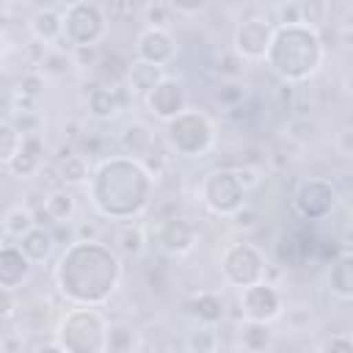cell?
<instances>
[{"label": "cell", "mask_w": 353, "mask_h": 353, "mask_svg": "<svg viewBox=\"0 0 353 353\" xmlns=\"http://www.w3.org/2000/svg\"><path fill=\"white\" fill-rule=\"evenodd\" d=\"M124 276L121 256L99 240H72L55 265V287L72 306H102Z\"/></svg>", "instance_id": "cell-1"}, {"label": "cell", "mask_w": 353, "mask_h": 353, "mask_svg": "<svg viewBox=\"0 0 353 353\" xmlns=\"http://www.w3.org/2000/svg\"><path fill=\"white\" fill-rule=\"evenodd\" d=\"M154 190V176L143 168L141 160L127 154H110L99 160L91 171L88 199L91 207L110 221H132L138 218Z\"/></svg>", "instance_id": "cell-2"}, {"label": "cell", "mask_w": 353, "mask_h": 353, "mask_svg": "<svg viewBox=\"0 0 353 353\" xmlns=\"http://www.w3.org/2000/svg\"><path fill=\"white\" fill-rule=\"evenodd\" d=\"M325 61L323 39L309 25H279L265 58V66L281 83H306Z\"/></svg>", "instance_id": "cell-3"}, {"label": "cell", "mask_w": 353, "mask_h": 353, "mask_svg": "<svg viewBox=\"0 0 353 353\" xmlns=\"http://www.w3.org/2000/svg\"><path fill=\"white\" fill-rule=\"evenodd\" d=\"M110 323L99 309L72 306L55 325V342L66 353H105Z\"/></svg>", "instance_id": "cell-4"}, {"label": "cell", "mask_w": 353, "mask_h": 353, "mask_svg": "<svg viewBox=\"0 0 353 353\" xmlns=\"http://www.w3.org/2000/svg\"><path fill=\"white\" fill-rule=\"evenodd\" d=\"M165 143L179 157H204L215 146V124L204 110L188 108L165 124Z\"/></svg>", "instance_id": "cell-5"}, {"label": "cell", "mask_w": 353, "mask_h": 353, "mask_svg": "<svg viewBox=\"0 0 353 353\" xmlns=\"http://www.w3.org/2000/svg\"><path fill=\"white\" fill-rule=\"evenodd\" d=\"M248 188L243 185L237 168H212L199 182V201L221 218H234L240 210H245Z\"/></svg>", "instance_id": "cell-6"}, {"label": "cell", "mask_w": 353, "mask_h": 353, "mask_svg": "<svg viewBox=\"0 0 353 353\" xmlns=\"http://www.w3.org/2000/svg\"><path fill=\"white\" fill-rule=\"evenodd\" d=\"M108 33V17L105 8L88 0H77L63 6V41L72 50H88L97 47Z\"/></svg>", "instance_id": "cell-7"}, {"label": "cell", "mask_w": 353, "mask_h": 353, "mask_svg": "<svg viewBox=\"0 0 353 353\" xmlns=\"http://www.w3.org/2000/svg\"><path fill=\"white\" fill-rule=\"evenodd\" d=\"M265 256L254 243H229L221 254V276L226 279V284L245 290L254 287L259 281H265Z\"/></svg>", "instance_id": "cell-8"}, {"label": "cell", "mask_w": 353, "mask_h": 353, "mask_svg": "<svg viewBox=\"0 0 353 353\" xmlns=\"http://www.w3.org/2000/svg\"><path fill=\"white\" fill-rule=\"evenodd\" d=\"M336 199H339V193H336L331 179L306 176L298 182V188L292 193V207L303 221H323L334 212Z\"/></svg>", "instance_id": "cell-9"}, {"label": "cell", "mask_w": 353, "mask_h": 353, "mask_svg": "<svg viewBox=\"0 0 353 353\" xmlns=\"http://www.w3.org/2000/svg\"><path fill=\"white\" fill-rule=\"evenodd\" d=\"M273 33H276V22H270L268 17H245L234 25L232 47L243 61H265Z\"/></svg>", "instance_id": "cell-10"}, {"label": "cell", "mask_w": 353, "mask_h": 353, "mask_svg": "<svg viewBox=\"0 0 353 353\" xmlns=\"http://www.w3.org/2000/svg\"><path fill=\"white\" fill-rule=\"evenodd\" d=\"M240 309H243L245 320L273 323L284 312V298H281V292L270 281H259L254 287L240 290Z\"/></svg>", "instance_id": "cell-11"}, {"label": "cell", "mask_w": 353, "mask_h": 353, "mask_svg": "<svg viewBox=\"0 0 353 353\" xmlns=\"http://www.w3.org/2000/svg\"><path fill=\"white\" fill-rule=\"evenodd\" d=\"M176 52H179V47H176V39L171 36L168 28H143L135 39V58L138 61H146V63L165 69L176 58Z\"/></svg>", "instance_id": "cell-12"}, {"label": "cell", "mask_w": 353, "mask_h": 353, "mask_svg": "<svg viewBox=\"0 0 353 353\" xmlns=\"http://www.w3.org/2000/svg\"><path fill=\"white\" fill-rule=\"evenodd\" d=\"M146 108L154 119H160L163 124H168L171 119H176L179 113L188 110V91L182 85V80L176 77H165L149 97H146Z\"/></svg>", "instance_id": "cell-13"}, {"label": "cell", "mask_w": 353, "mask_h": 353, "mask_svg": "<svg viewBox=\"0 0 353 353\" xmlns=\"http://www.w3.org/2000/svg\"><path fill=\"white\" fill-rule=\"evenodd\" d=\"M157 248L168 256H185L196 248V226L185 218H165L154 232Z\"/></svg>", "instance_id": "cell-14"}, {"label": "cell", "mask_w": 353, "mask_h": 353, "mask_svg": "<svg viewBox=\"0 0 353 353\" xmlns=\"http://www.w3.org/2000/svg\"><path fill=\"white\" fill-rule=\"evenodd\" d=\"M130 97L132 94L127 85H94V88H88L85 105H88V113L94 119L110 121L130 105Z\"/></svg>", "instance_id": "cell-15"}, {"label": "cell", "mask_w": 353, "mask_h": 353, "mask_svg": "<svg viewBox=\"0 0 353 353\" xmlns=\"http://www.w3.org/2000/svg\"><path fill=\"white\" fill-rule=\"evenodd\" d=\"M33 273V262L22 254L17 243H3L0 248V290L22 287Z\"/></svg>", "instance_id": "cell-16"}, {"label": "cell", "mask_w": 353, "mask_h": 353, "mask_svg": "<svg viewBox=\"0 0 353 353\" xmlns=\"http://www.w3.org/2000/svg\"><path fill=\"white\" fill-rule=\"evenodd\" d=\"M157 146V138H154V130L143 121H130L121 127L119 132V149L121 154L132 157V160H143L149 157V152Z\"/></svg>", "instance_id": "cell-17"}, {"label": "cell", "mask_w": 353, "mask_h": 353, "mask_svg": "<svg viewBox=\"0 0 353 353\" xmlns=\"http://www.w3.org/2000/svg\"><path fill=\"white\" fill-rule=\"evenodd\" d=\"M165 77H168V74H165L163 66H154V63H146V61H138V58L127 66V88H130V94H138V97H143V99H146Z\"/></svg>", "instance_id": "cell-18"}, {"label": "cell", "mask_w": 353, "mask_h": 353, "mask_svg": "<svg viewBox=\"0 0 353 353\" xmlns=\"http://www.w3.org/2000/svg\"><path fill=\"white\" fill-rule=\"evenodd\" d=\"M328 290L339 301H353V251H342L328 265Z\"/></svg>", "instance_id": "cell-19"}, {"label": "cell", "mask_w": 353, "mask_h": 353, "mask_svg": "<svg viewBox=\"0 0 353 353\" xmlns=\"http://www.w3.org/2000/svg\"><path fill=\"white\" fill-rule=\"evenodd\" d=\"M30 36L41 44H52L58 39H63V8H39L30 22Z\"/></svg>", "instance_id": "cell-20"}, {"label": "cell", "mask_w": 353, "mask_h": 353, "mask_svg": "<svg viewBox=\"0 0 353 353\" xmlns=\"http://www.w3.org/2000/svg\"><path fill=\"white\" fill-rule=\"evenodd\" d=\"M17 245L22 248V254H25L33 265H41V262H47V259L52 256V251H55V234H52V229H47V226H36V229H30L22 240H17Z\"/></svg>", "instance_id": "cell-21"}, {"label": "cell", "mask_w": 353, "mask_h": 353, "mask_svg": "<svg viewBox=\"0 0 353 353\" xmlns=\"http://www.w3.org/2000/svg\"><path fill=\"white\" fill-rule=\"evenodd\" d=\"M188 314H193L204 325H218L226 317V303H223V298L218 292L204 290V292H199V295H193L188 301Z\"/></svg>", "instance_id": "cell-22"}, {"label": "cell", "mask_w": 353, "mask_h": 353, "mask_svg": "<svg viewBox=\"0 0 353 353\" xmlns=\"http://www.w3.org/2000/svg\"><path fill=\"white\" fill-rule=\"evenodd\" d=\"M240 350L245 353H268L273 347V331L270 323H256V320H243L240 323Z\"/></svg>", "instance_id": "cell-23"}, {"label": "cell", "mask_w": 353, "mask_h": 353, "mask_svg": "<svg viewBox=\"0 0 353 353\" xmlns=\"http://www.w3.org/2000/svg\"><path fill=\"white\" fill-rule=\"evenodd\" d=\"M41 152H44L41 149V138L39 135H28L22 152L14 157V163L8 165V171L14 176H33L41 168Z\"/></svg>", "instance_id": "cell-24"}, {"label": "cell", "mask_w": 353, "mask_h": 353, "mask_svg": "<svg viewBox=\"0 0 353 353\" xmlns=\"http://www.w3.org/2000/svg\"><path fill=\"white\" fill-rule=\"evenodd\" d=\"M55 174L63 185H88L91 182V171H88V163L83 154H61L58 163H55Z\"/></svg>", "instance_id": "cell-25"}, {"label": "cell", "mask_w": 353, "mask_h": 353, "mask_svg": "<svg viewBox=\"0 0 353 353\" xmlns=\"http://www.w3.org/2000/svg\"><path fill=\"white\" fill-rule=\"evenodd\" d=\"M39 223H36V215L28 210V207H22V204H14V207H8L6 210V215H3V232H6V237H11V240H22L30 229H36Z\"/></svg>", "instance_id": "cell-26"}, {"label": "cell", "mask_w": 353, "mask_h": 353, "mask_svg": "<svg viewBox=\"0 0 353 353\" xmlns=\"http://www.w3.org/2000/svg\"><path fill=\"white\" fill-rule=\"evenodd\" d=\"M116 254L119 256H127V259H135L143 254L146 248V237H143V229L141 226H132V223H124L116 234Z\"/></svg>", "instance_id": "cell-27"}, {"label": "cell", "mask_w": 353, "mask_h": 353, "mask_svg": "<svg viewBox=\"0 0 353 353\" xmlns=\"http://www.w3.org/2000/svg\"><path fill=\"white\" fill-rule=\"evenodd\" d=\"M185 347H188V353H218V347H221V334H218L215 325L199 323V325L188 334Z\"/></svg>", "instance_id": "cell-28"}, {"label": "cell", "mask_w": 353, "mask_h": 353, "mask_svg": "<svg viewBox=\"0 0 353 353\" xmlns=\"http://www.w3.org/2000/svg\"><path fill=\"white\" fill-rule=\"evenodd\" d=\"M77 204H74V196L69 190H52L47 199H44V212L50 215L52 223H63L74 215Z\"/></svg>", "instance_id": "cell-29"}, {"label": "cell", "mask_w": 353, "mask_h": 353, "mask_svg": "<svg viewBox=\"0 0 353 353\" xmlns=\"http://www.w3.org/2000/svg\"><path fill=\"white\" fill-rule=\"evenodd\" d=\"M22 146H25V135L11 124V119H6L0 124V160L6 168L14 163V157L22 152Z\"/></svg>", "instance_id": "cell-30"}, {"label": "cell", "mask_w": 353, "mask_h": 353, "mask_svg": "<svg viewBox=\"0 0 353 353\" xmlns=\"http://www.w3.org/2000/svg\"><path fill=\"white\" fill-rule=\"evenodd\" d=\"M138 331L127 323H116L108 328V350L105 353H135Z\"/></svg>", "instance_id": "cell-31"}, {"label": "cell", "mask_w": 353, "mask_h": 353, "mask_svg": "<svg viewBox=\"0 0 353 353\" xmlns=\"http://www.w3.org/2000/svg\"><path fill=\"white\" fill-rule=\"evenodd\" d=\"M19 97L22 99H28V102H36V99H41L44 97V74L39 72V69H30V72H25L22 77H19Z\"/></svg>", "instance_id": "cell-32"}, {"label": "cell", "mask_w": 353, "mask_h": 353, "mask_svg": "<svg viewBox=\"0 0 353 353\" xmlns=\"http://www.w3.org/2000/svg\"><path fill=\"white\" fill-rule=\"evenodd\" d=\"M174 6L168 3H152L143 8V19H146V28H165L171 19H174Z\"/></svg>", "instance_id": "cell-33"}, {"label": "cell", "mask_w": 353, "mask_h": 353, "mask_svg": "<svg viewBox=\"0 0 353 353\" xmlns=\"http://www.w3.org/2000/svg\"><path fill=\"white\" fill-rule=\"evenodd\" d=\"M279 25H303L301 3H281V6H276V28Z\"/></svg>", "instance_id": "cell-34"}, {"label": "cell", "mask_w": 353, "mask_h": 353, "mask_svg": "<svg viewBox=\"0 0 353 353\" xmlns=\"http://www.w3.org/2000/svg\"><path fill=\"white\" fill-rule=\"evenodd\" d=\"M301 14H303V25L309 28H320V22H325V14H328V6L325 3H301Z\"/></svg>", "instance_id": "cell-35"}, {"label": "cell", "mask_w": 353, "mask_h": 353, "mask_svg": "<svg viewBox=\"0 0 353 353\" xmlns=\"http://www.w3.org/2000/svg\"><path fill=\"white\" fill-rule=\"evenodd\" d=\"M320 353H353V336L347 334H334L323 342Z\"/></svg>", "instance_id": "cell-36"}, {"label": "cell", "mask_w": 353, "mask_h": 353, "mask_svg": "<svg viewBox=\"0 0 353 353\" xmlns=\"http://www.w3.org/2000/svg\"><path fill=\"white\" fill-rule=\"evenodd\" d=\"M334 146L342 157H353V127H342L334 138Z\"/></svg>", "instance_id": "cell-37"}, {"label": "cell", "mask_w": 353, "mask_h": 353, "mask_svg": "<svg viewBox=\"0 0 353 353\" xmlns=\"http://www.w3.org/2000/svg\"><path fill=\"white\" fill-rule=\"evenodd\" d=\"M3 317H14V290H3Z\"/></svg>", "instance_id": "cell-38"}, {"label": "cell", "mask_w": 353, "mask_h": 353, "mask_svg": "<svg viewBox=\"0 0 353 353\" xmlns=\"http://www.w3.org/2000/svg\"><path fill=\"white\" fill-rule=\"evenodd\" d=\"M30 353H66V350H63V347H61V345H58V342L52 339V342H44V345H36V347H33Z\"/></svg>", "instance_id": "cell-39"}, {"label": "cell", "mask_w": 353, "mask_h": 353, "mask_svg": "<svg viewBox=\"0 0 353 353\" xmlns=\"http://www.w3.org/2000/svg\"><path fill=\"white\" fill-rule=\"evenodd\" d=\"M339 28H342V30H353V8H347V11H345V17H342Z\"/></svg>", "instance_id": "cell-40"}]
</instances>
